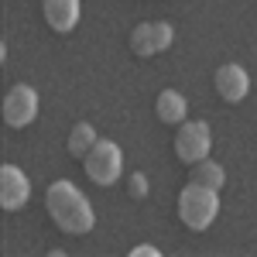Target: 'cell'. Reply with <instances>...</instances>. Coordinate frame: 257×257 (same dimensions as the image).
<instances>
[{"label": "cell", "instance_id": "6da1fadb", "mask_svg": "<svg viewBox=\"0 0 257 257\" xmlns=\"http://www.w3.org/2000/svg\"><path fill=\"white\" fill-rule=\"evenodd\" d=\"M45 209L55 219V226L69 237H86L96 223L89 199L82 196L72 182H52L48 192H45Z\"/></svg>", "mask_w": 257, "mask_h": 257}, {"label": "cell", "instance_id": "7a4b0ae2", "mask_svg": "<svg viewBox=\"0 0 257 257\" xmlns=\"http://www.w3.org/2000/svg\"><path fill=\"white\" fill-rule=\"evenodd\" d=\"M219 213V192L216 189H206L199 182H189L182 192H178V219L182 226H189L192 233H202L213 226V219Z\"/></svg>", "mask_w": 257, "mask_h": 257}, {"label": "cell", "instance_id": "3957f363", "mask_svg": "<svg viewBox=\"0 0 257 257\" xmlns=\"http://www.w3.org/2000/svg\"><path fill=\"white\" fill-rule=\"evenodd\" d=\"M209 151H213V131H209V123H202V120H182L178 134H175L178 161L192 168L196 161L209 158Z\"/></svg>", "mask_w": 257, "mask_h": 257}, {"label": "cell", "instance_id": "277c9868", "mask_svg": "<svg viewBox=\"0 0 257 257\" xmlns=\"http://www.w3.org/2000/svg\"><path fill=\"white\" fill-rule=\"evenodd\" d=\"M82 165H86V175L96 185H113L123 175V155H120V148L113 141H96L93 151L82 158Z\"/></svg>", "mask_w": 257, "mask_h": 257}, {"label": "cell", "instance_id": "5b68a950", "mask_svg": "<svg viewBox=\"0 0 257 257\" xmlns=\"http://www.w3.org/2000/svg\"><path fill=\"white\" fill-rule=\"evenodd\" d=\"M35 117H38V93H35V86H28V82L11 86L7 96H4V120L11 127H28V123H35Z\"/></svg>", "mask_w": 257, "mask_h": 257}, {"label": "cell", "instance_id": "8992f818", "mask_svg": "<svg viewBox=\"0 0 257 257\" xmlns=\"http://www.w3.org/2000/svg\"><path fill=\"white\" fill-rule=\"evenodd\" d=\"M31 199V182L18 165H4L0 168V206L7 213H18L21 206Z\"/></svg>", "mask_w": 257, "mask_h": 257}, {"label": "cell", "instance_id": "52a82bcc", "mask_svg": "<svg viewBox=\"0 0 257 257\" xmlns=\"http://www.w3.org/2000/svg\"><path fill=\"white\" fill-rule=\"evenodd\" d=\"M213 86H216L219 99H226V103H240V99L250 93V76H247V69H243V65L226 62V65H219V69H216Z\"/></svg>", "mask_w": 257, "mask_h": 257}, {"label": "cell", "instance_id": "ba28073f", "mask_svg": "<svg viewBox=\"0 0 257 257\" xmlns=\"http://www.w3.org/2000/svg\"><path fill=\"white\" fill-rule=\"evenodd\" d=\"M41 14H45V24L52 31H72L79 24V14H82V4L79 0H41Z\"/></svg>", "mask_w": 257, "mask_h": 257}, {"label": "cell", "instance_id": "9c48e42d", "mask_svg": "<svg viewBox=\"0 0 257 257\" xmlns=\"http://www.w3.org/2000/svg\"><path fill=\"white\" fill-rule=\"evenodd\" d=\"M155 113H158V120L165 123V127H178L182 120L189 117V103H185V96H182V93H175V89H165V93H158Z\"/></svg>", "mask_w": 257, "mask_h": 257}, {"label": "cell", "instance_id": "30bf717a", "mask_svg": "<svg viewBox=\"0 0 257 257\" xmlns=\"http://www.w3.org/2000/svg\"><path fill=\"white\" fill-rule=\"evenodd\" d=\"M192 182H199V185H206V189H223V182H226V172H223V165L219 161H209L202 158L192 165Z\"/></svg>", "mask_w": 257, "mask_h": 257}, {"label": "cell", "instance_id": "8fae6325", "mask_svg": "<svg viewBox=\"0 0 257 257\" xmlns=\"http://www.w3.org/2000/svg\"><path fill=\"white\" fill-rule=\"evenodd\" d=\"M96 141L99 138H96V131H93L89 123H76V127L69 131V155L82 161L89 151H93V144H96Z\"/></svg>", "mask_w": 257, "mask_h": 257}, {"label": "cell", "instance_id": "7c38bea8", "mask_svg": "<svg viewBox=\"0 0 257 257\" xmlns=\"http://www.w3.org/2000/svg\"><path fill=\"white\" fill-rule=\"evenodd\" d=\"M131 52L138 59H148V55H158V45H155V24H138L131 31Z\"/></svg>", "mask_w": 257, "mask_h": 257}, {"label": "cell", "instance_id": "4fadbf2b", "mask_svg": "<svg viewBox=\"0 0 257 257\" xmlns=\"http://www.w3.org/2000/svg\"><path fill=\"white\" fill-rule=\"evenodd\" d=\"M151 24H155V45H158V52L172 48V41H175V28H172L168 21H151Z\"/></svg>", "mask_w": 257, "mask_h": 257}, {"label": "cell", "instance_id": "5bb4252c", "mask_svg": "<svg viewBox=\"0 0 257 257\" xmlns=\"http://www.w3.org/2000/svg\"><path fill=\"white\" fill-rule=\"evenodd\" d=\"M127 192L134 199H144L148 196V175H144V172H134V175L127 178Z\"/></svg>", "mask_w": 257, "mask_h": 257}, {"label": "cell", "instance_id": "9a60e30c", "mask_svg": "<svg viewBox=\"0 0 257 257\" xmlns=\"http://www.w3.org/2000/svg\"><path fill=\"white\" fill-rule=\"evenodd\" d=\"M131 257H158V247H151V243H141L131 250Z\"/></svg>", "mask_w": 257, "mask_h": 257}]
</instances>
